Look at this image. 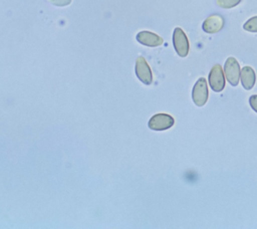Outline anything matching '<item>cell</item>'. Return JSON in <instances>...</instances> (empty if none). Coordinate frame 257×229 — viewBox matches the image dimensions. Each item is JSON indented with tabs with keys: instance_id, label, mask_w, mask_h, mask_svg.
<instances>
[{
	"instance_id": "cell-1",
	"label": "cell",
	"mask_w": 257,
	"mask_h": 229,
	"mask_svg": "<svg viewBox=\"0 0 257 229\" xmlns=\"http://www.w3.org/2000/svg\"><path fill=\"white\" fill-rule=\"evenodd\" d=\"M209 97L207 79L200 77L192 89V99L197 106H203L206 104Z\"/></svg>"
},
{
	"instance_id": "cell-2",
	"label": "cell",
	"mask_w": 257,
	"mask_h": 229,
	"mask_svg": "<svg viewBox=\"0 0 257 229\" xmlns=\"http://www.w3.org/2000/svg\"><path fill=\"white\" fill-rule=\"evenodd\" d=\"M240 65L237 59L233 56H230L226 59L224 64V73L226 79L232 86H237L240 80Z\"/></svg>"
},
{
	"instance_id": "cell-3",
	"label": "cell",
	"mask_w": 257,
	"mask_h": 229,
	"mask_svg": "<svg viewBox=\"0 0 257 229\" xmlns=\"http://www.w3.org/2000/svg\"><path fill=\"white\" fill-rule=\"evenodd\" d=\"M173 45L177 52V54L181 57H186L189 53V40L184 32V30L180 27H176L173 32Z\"/></svg>"
},
{
	"instance_id": "cell-4",
	"label": "cell",
	"mask_w": 257,
	"mask_h": 229,
	"mask_svg": "<svg viewBox=\"0 0 257 229\" xmlns=\"http://www.w3.org/2000/svg\"><path fill=\"white\" fill-rule=\"evenodd\" d=\"M208 80H209V84L210 87L212 88V90L216 91V92H220L224 89L225 87V73H224V69L222 68V66L220 64H215L213 65V67L211 68L210 72H209V76H208Z\"/></svg>"
},
{
	"instance_id": "cell-5",
	"label": "cell",
	"mask_w": 257,
	"mask_h": 229,
	"mask_svg": "<svg viewBox=\"0 0 257 229\" xmlns=\"http://www.w3.org/2000/svg\"><path fill=\"white\" fill-rule=\"evenodd\" d=\"M174 124L175 120L172 116L168 113H157L150 119L148 126L154 131H165L172 128Z\"/></svg>"
},
{
	"instance_id": "cell-6",
	"label": "cell",
	"mask_w": 257,
	"mask_h": 229,
	"mask_svg": "<svg viewBox=\"0 0 257 229\" xmlns=\"http://www.w3.org/2000/svg\"><path fill=\"white\" fill-rule=\"evenodd\" d=\"M136 74L138 78L145 84L150 85L153 82V73L150 65L143 56H139L136 60Z\"/></svg>"
},
{
	"instance_id": "cell-7",
	"label": "cell",
	"mask_w": 257,
	"mask_h": 229,
	"mask_svg": "<svg viewBox=\"0 0 257 229\" xmlns=\"http://www.w3.org/2000/svg\"><path fill=\"white\" fill-rule=\"evenodd\" d=\"M136 39L139 43H141L145 46H149V47L161 46L164 43V39L160 35L152 32V31H148V30L140 31L137 34Z\"/></svg>"
},
{
	"instance_id": "cell-8",
	"label": "cell",
	"mask_w": 257,
	"mask_h": 229,
	"mask_svg": "<svg viewBox=\"0 0 257 229\" xmlns=\"http://www.w3.org/2000/svg\"><path fill=\"white\" fill-rule=\"evenodd\" d=\"M224 18L221 15L212 14L204 20L202 24V29L204 30V32L209 34L217 33L220 30H222V28L224 27Z\"/></svg>"
},
{
	"instance_id": "cell-9",
	"label": "cell",
	"mask_w": 257,
	"mask_h": 229,
	"mask_svg": "<svg viewBox=\"0 0 257 229\" xmlns=\"http://www.w3.org/2000/svg\"><path fill=\"white\" fill-rule=\"evenodd\" d=\"M240 79H241L242 86L245 89H247V90L252 89L256 82V74H255L254 69L248 65L242 67L241 72H240Z\"/></svg>"
},
{
	"instance_id": "cell-10",
	"label": "cell",
	"mask_w": 257,
	"mask_h": 229,
	"mask_svg": "<svg viewBox=\"0 0 257 229\" xmlns=\"http://www.w3.org/2000/svg\"><path fill=\"white\" fill-rule=\"evenodd\" d=\"M244 30L248 32L257 33V16H253L249 18L244 24H243Z\"/></svg>"
},
{
	"instance_id": "cell-11",
	"label": "cell",
	"mask_w": 257,
	"mask_h": 229,
	"mask_svg": "<svg viewBox=\"0 0 257 229\" xmlns=\"http://www.w3.org/2000/svg\"><path fill=\"white\" fill-rule=\"evenodd\" d=\"M242 0H216V4L224 9H230L237 6Z\"/></svg>"
},
{
	"instance_id": "cell-12",
	"label": "cell",
	"mask_w": 257,
	"mask_h": 229,
	"mask_svg": "<svg viewBox=\"0 0 257 229\" xmlns=\"http://www.w3.org/2000/svg\"><path fill=\"white\" fill-rule=\"evenodd\" d=\"M49 3L55 5V6H58V7H64V6H67L71 3L72 0H47Z\"/></svg>"
},
{
	"instance_id": "cell-13",
	"label": "cell",
	"mask_w": 257,
	"mask_h": 229,
	"mask_svg": "<svg viewBox=\"0 0 257 229\" xmlns=\"http://www.w3.org/2000/svg\"><path fill=\"white\" fill-rule=\"evenodd\" d=\"M249 104L252 107V109L257 112V94H253L249 97Z\"/></svg>"
}]
</instances>
